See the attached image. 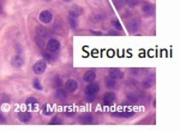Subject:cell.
Segmentation results:
<instances>
[{
    "instance_id": "8",
    "label": "cell",
    "mask_w": 180,
    "mask_h": 131,
    "mask_svg": "<svg viewBox=\"0 0 180 131\" xmlns=\"http://www.w3.org/2000/svg\"><path fill=\"white\" fill-rule=\"evenodd\" d=\"M83 15V9L78 6V5H74V6L71 7V10H70V16L73 17V18H76V17H79Z\"/></svg>"
},
{
    "instance_id": "6",
    "label": "cell",
    "mask_w": 180,
    "mask_h": 131,
    "mask_svg": "<svg viewBox=\"0 0 180 131\" xmlns=\"http://www.w3.org/2000/svg\"><path fill=\"white\" fill-rule=\"evenodd\" d=\"M102 100H103V104H104V105H107V106L112 105L113 102H114V100H115V94H114L113 92H107V93H104L103 96H102Z\"/></svg>"
},
{
    "instance_id": "24",
    "label": "cell",
    "mask_w": 180,
    "mask_h": 131,
    "mask_svg": "<svg viewBox=\"0 0 180 131\" xmlns=\"http://www.w3.org/2000/svg\"><path fill=\"white\" fill-rule=\"evenodd\" d=\"M43 59H45V61L52 63V61H53V57H52L49 53H43Z\"/></svg>"
},
{
    "instance_id": "16",
    "label": "cell",
    "mask_w": 180,
    "mask_h": 131,
    "mask_svg": "<svg viewBox=\"0 0 180 131\" xmlns=\"http://www.w3.org/2000/svg\"><path fill=\"white\" fill-rule=\"evenodd\" d=\"M42 112L45 113V114H47V116H50V114H53V107H52L50 105H43L42 106Z\"/></svg>"
},
{
    "instance_id": "30",
    "label": "cell",
    "mask_w": 180,
    "mask_h": 131,
    "mask_svg": "<svg viewBox=\"0 0 180 131\" xmlns=\"http://www.w3.org/2000/svg\"><path fill=\"white\" fill-rule=\"evenodd\" d=\"M64 1H66V3H68V1H71V0H64Z\"/></svg>"
},
{
    "instance_id": "20",
    "label": "cell",
    "mask_w": 180,
    "mask_h": 131,
    "mask_svg": "<svg viewBox=\"0 0 180 131\" xmlns=\"http://www.w3.org/2000/svg\"><path fill=\"white\" fill-rule=\"evenodd\" d=\"M37 35L39 37H45L47 36V31H46V29H43V28H37Z\"/></svg>"
},
{
    "instance_id": "11",
    "label": "cell",
    "mask_w": 180,
    "mask_h": 131,
    "mask_svg": "<svg viewBox=\"0 0 180 131\" xmlns=\"http://www.w3.org/2000/svg\"><path fill=\"white\" fill-rule=\"evenodd\" d=\"M18 118H19L21 122L28 123V122L31 119V114H30L29 112H19V113H18Z\"/></svg>"
},
{
    "instance_id": "2",
    "label": "cell",
    "mask_w": 180,
    "mask_h": 131,
    "mask_svg": "<svg viewBox=\"0 0 180 131\" xmlns=\"http://www.w3.org/2000/svg\"><path fill=\"white\" fill-rule=\"evenodd\" d=\"M47 49L49 53H56L60 49V42L55 39H50L47 42Z\"/></svg>"
},
{
    "instance_id": "19",
    "label": "cell",
    "mask_w": 180,
    "mask_h": 131,
    "mask_svg": "<svg viewBox=\"0 0 180 131\" xmlns=\"http://www.w3.org/2000/svg\"><path fill=\"white\" fill-rule=\"evenodd\" d=\"M52 83H53L54 88H60L61 85H62V82H61V78H60V77H55V78H53Z\"/></svg>"
},
{
    "instance_id": "21",
    "label": "cell",
    "mask_w": 180,
    "mask_h": 131,
    "mask_svg": "<svg viewBox=\"0 0 180 131\" xmlns=\"http://www.w3.org/2000/svg\"><path fill=\"white\" fill-rule=\"evenodd\" d=\"M49 123H50L52 125H60V124H62V120H61V119H59L58 117H54Z\"/></svg>"
},
{
    "instance_id": "9",
    "label": "cell",
    "mask_w": 180,
    "mask_h": 131,
    "mask_svg": "<svg viewBox=\"0 0 180 131\" xmlns=\"http://www.w3.org/2000/svg\"><path fill=\"white\" fill-rule=\"evenodd\" d=\"M95 78H96V72L92 71V70H89V71H86V72L84 73L83 81L86 82V83H90V82H94Z\"/></svg>"
},
{
    "instance_id": "7",
    "label": "cell",
    "mask_w": 180,
    "mask_h": 131,
    "mask_svg": "<svg viewBox=\"0 0 180 131\" xmlns=\"http://www.w3.org/2000/svg\"><path fill=\"white\" fill-rule=\"evenodd\" d=\"M108 75L109 77H112L114 79H121L124 78V72L120 69H109L108 70Z\"/></svg>"
},
{
    "instance_id": "28",
    "label": "cell",
    "mask_w": 180,
    "mask_h": 131,
    "mask_svg": "<svg viewBox=\"0 0 180 131\" xmlns=\"http://www.w3.org/2000/svg\"><path fill=\"white\" fill-rule=\"evenodd\" d=\"M92 35H102V33H97V31H91Z\"/></svg>"
},
{
    "instance_id": "22",
    "label": "cell",
    "mask_w": 180,
    "mask_h": 131,
    "mask_svg": "<svg viewBox=\"0 0 180 131\" xmlns=\"http://www.w3.org/2000/svg\"><path fill=\"white\" fill-rule=\"evenodd\" d=\"M112 24H113L115 28H117L118 30H123V27H121V23H120V22H119L118 19H113V21H112Z\"/></svg>"
},
{
    "instance_id": "15",
    "label": "cell",
    "mask_w": 180,
    "mask_h": 131,
    "mask_svg": "<svg viewBox=\"0 0 180 131\" xmlns=\"http://www.w3.org/2000/svg\"><path fill=\"white\" fill-rule=\"evenodd\" d=\"M143 12L145 13L147 16L153 15L154 13V6H153V5H150V4H145L143 6Z\"/></svg>"
},
{
    "instance_id": "1",
    "label": "cell",
    "mask_w": 180,
    "mask_h": 131,
    "mask_svg": "<svg viewBox=\"0 0 180 131\" xmlns=\"http://www.w3.org/2000/svg\"><path fill=\"white\" fill-rule=\"evenodd\" d=\"M98 90H100V85L94 83V82H90L88 83V85L85 87V94L86 95H91V96H95L97 93H98Z\"/></svg>"
},
{
    "instance_id": "18",
    "label": "cell",
    "mask_w": 180,
    "mask_h": 131,
    "mask_svg": "<svg viewBox=\"0 0 180 131\" xmlns=\"http://www.w3.org/2000/svg\"><path fill=\"white\" fill-rule=\"evenodd\" d=\"M55 96H56L58 99H65V98H66V92H65L64 89H61V87H60V88H56Z\"/></svg>"
},
{
    "instance_id": "10",
    "label": "cell",
    "mask_w": 180,
    "mask_h": 131,
    "mask_svg": "<svg viewBox=\"0 0 180 131\" xmlns=\"http://www.w3.org/2000/svg\"><path fill=\"white\" fill-rule=\"evenodd\" d=\"M127 29L131 33H136L139 29V21H137V19L131 21V23L127 24Z\"/></svg>"
},
{
    "instance_id": "26",
    "label": "cell",
    "mask_w": 180,
    "mask_h": 131,
    "mask_svg": "<svg viewBox=\"0 0 180 131\" xmlns=\"http://www.w3.org/2000/svg\"><path fill=\"white\" fill-rule=\"evenodd\" d=\"M126 3L131 6H135V5H137V0H126Z\"/></svg>"
},
{
    "instance_id": "27",
    "label": "cell",
    "mask_w": 180,
    "mask_h": 131,
    "mask_svg": "<svg viewBox=\"0 0 180 131\" xmlns=\"http://www.w3.org/2000/svg\"><path fill=\"white\" fill-rule=\"evenodd\" d=\"M0 123H5V117L3 116V113H0Z\"/></svg>"
},
{
    "instance_id": "29",
    "label": "cell",
    "mask_w": 180,
    "mask_h": 131,
    "mask_svg": "<svg viewBox=\"0 0 180 131\" xmlns=\"http://www.w3.org/2000/svg\"><path fill=\"white\" fill-rule=\"evenodd\" d=\"M1 11H3V7H1V3H0V13H1Z\"/></svg>"
},
{
    "instance_id": "13",
    "label": "cell",
    "mask_w": 180,
    "mask_h": 131,
    "mask_svg": "<svg viewBox=\"0 0 180 131\" xmlns=\"http://www.w3.org/2000/svg\"><path fill=\"white\" fill-rule=\"evenodd\" d=\"M27 106L30 108V110H36L37 108V105H39V102H37V100L36 99H34V98H29L28 100H27Z\"/></svg>"
},
{
    "instance_id": "12",
    "label": "cell",
    "mask_w": 180,
    "mask_h": 131,
    "mask_svg": "<svg viewBox=\"0 0 180 131\" xmlns=\"http://www.w3.org/2000/svg\"><path fill=\"white\" fill-rule=\"evenodd\" d=\"M12 65L16 66V67H22L23 65H24V59H23L22 57H19V55H16L15 58L12 59Z\"/></svg>"
},
{
    "instance_id": "25",
    "label": "cell",
    "mask_w": 180,
    "mask_h": 131,
    "mask_svg": "<svg viewBox=\"0 0 180 131\" xmlns=\"http://www.w3.org/2000/svg\"><path fill=\"white\" fill-rule=\"evenodd\" d=\"M70 25H71V28H76V27H77V22H76V19H74V18L70 19Z\"/></svg>"
},
{
    "instance_id": "5",
    "label": "cell",
    "mask_w": 180,
    "mask_h": 131,
    "mask_svg": "<svg viewBox=\"0 0 180 131\" xmlns=\"http://www.w3.org/2000/svg\"><path fill=\"white\" fill-rule=\"evenodd\" d=\"M78 89V83L74 79H68L65 84V90L68 93H74Z\"/></svg>"
},
{
    "instance_id": "3",
    "label": "cell",
    "mask_w": 180,
    "mask_h": 131,
    "mask_svg": "<svg viewBox=\"0 0 180 131\" xmlns=\"http://www.w3.org/2000/svg\"><path fill=\"white\" fill-rule=\"evenodd\" d=\"M46 67H47V63L45 60H39L35 63V65L33 67V71L34 73H36V75H41L46 71Z\"/></svg>"
},
{
    "instance_id": "4",
    "label": "cell",
    "mask_w": 180,
    "mask_h": 131,
    "mask_svg": "<svg viewBox=\"0 0 180 131\" xmlns=\"http://www.w3.org/2000/svg\"><path fill=\"white\" fill-rule=\"evenodd\" d=\"M52 19H53V15H52L50 11L45 10V11H42V12L40 13V21H41V23L48 24V23H50Z\"/></svg>"
},
{
    "instance_id": "23",
    "label": "cell",
    "mask_w": 180,
    "mask_h": 131,
    "mask_svg": "<svg viewBox=\"0 0 180 131\" xmlns=\"http://www.w3.org/2000/svg\"><path fill=\"white\" fill-rule=\"evenodd\" d=\"M33 85H34V88H35V89L42 90V85H41V83L39 82V79H35V81L33 82Z\"/></svg>"
},
{
    "instance_id": "31",
    "label": "cell",
    "mask_w": 180,
    "mask_h": 131,
    "mask_svg": "<svg viewBox=\"0 0 180 131\" xmlns=\"http://www.w3.org/2000/svg\"><path fill=\"white\" fill-rule=\"evenodd\" d=\"M45 1H47V3H49V1H50V0H45Z\"/></svg>"
},
{
    "instance_id": "17",
    "label": "cell",
    "mask_w": 180,
    "mask_h": 131,
    "mask_svg": "<svg viewBox=\"0 0 180 131\" xmlns=\"http://www.w3.org/2000/svg\"><path fill=\"white\" fill-rule=\"evenodd\" d=\"M80 122L84 123V124H91L94 122V118H92V116H90V114H84V116H82V118H80Z\"/></svg>"
},
{
    "instance_id": "14",
    "label": "cell",
    "mask_w": 180,
    "mask_h": 131,
    "mask_svg": "<svg viewBox=\"0 0 180 131\" xmlns=\"http://www.w3.org/2000/svg\"><path fill=\"white\" fill-rule=\"evenodd\" d=\"M117 79H114V78H112V77H107L106 78V81H104V83H106V87L108 88V89H112V88H114L115 87V84H117Z\"/></svg>"
}]
</instances>
